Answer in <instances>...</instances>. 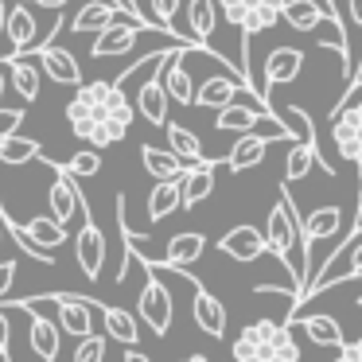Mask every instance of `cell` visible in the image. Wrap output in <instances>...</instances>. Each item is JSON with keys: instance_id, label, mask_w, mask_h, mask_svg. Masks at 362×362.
I'll use <instances>...</instances> for the list:
<instances>
[{"instance_id": "obj_1", "label": "cell", "mask_w": 362, "mask_h": 362, "mask_svg": "<svg viewBox=\"0 0 362 362\" xmlns=\"http://www.w3.org/2000/svg\"><path fill=\"white\" fill-rule=\"evenodd\" d=\"M136 121V105L117 82H82L66 102V125L90 148H113L129 136Z\"/></svg>"}, {"instance_id": "obj_2", "label": "cell", "mask_w": 362, "mask_h": 362, "mask_svg": "<svg viewBox=\"0 0 362 362\" xmlns=\"http://www.w3.org/2000/svg\"><path fill=\"white\" fill-rule=\"evenodd\" d=\"M265 245L292 276H296L300 292H304V281H308V245H304V234H300V214L292 206V195L288 187H281V199L273 203L269 211V222H265Z\"/></svg>"}, {"instance_id": "obj_3", "label": "cell", "mask_w": 362, "mask_h": 362, "mask_svg": "<svg viewBox=\"0 0 362 362\" xmlns=\"http://www.w3.org/2000/svg\"><path fill=\"white\" fill-rule=\"evenodd\" d=\"M234 362H300V346L288 323L257 320L234 339Z\"/></svg>"}, {"instance_id": "obj_4", "label": "cell", "mask_w": 362, "mask_h": 362, "mask_svg": "<svg viewBox=\"0 0 362 362\" xmlns=\"http://www.w3.org/2000/svg\"><path fill=\"white\" fill-rule=\"evenodd\" d=\"M63 32V24H40V16H35L32 0H8V20H4V32L8 35L12 47H16V55H35V51L47 47L51 35Z\"/></svg>"}, {"instance_id": "obj_5", "label": "cell", "mask_w": 362, "mask_h": 362, "mask_svg": "<svg viewBox=\"0 0 362 362\" xmlns=\"http://www.w3.org/2000/svg\"><path fill=\"white\" fill-rule=\"evenodd\" d=\"M51 172H55V180H51V187H47L51 218L71 234V226H78V222L90 218V206H86V199H82V191H78V183H74L71 172H63V168H55V164H51Z\"/></svg>"}, {"instance_id": "obj_6", "label": "cell", "mask_w": 362, "mask_h": 362, "mask_svg": "<svg viewBox=\"0 0 362 362\" xmlns=\"http://www.w3.org/2000/svg\"><path fill=\"white\" fill-rule=\"evenodd\" d=\"M172 315H175V300H172V292H168V284L144 265V288H141V296H136V320L148 331H156V335H168Z\"/></svg>"}, {"instance_id": "obj_7", "label": "cell", "mask_w": 362, "mask_h": 362, "mask_svg": "<svg viewBox=\"0 0 362 362\" xmlns=\"http://www.w3.org/2000/svg\"><path fill=\"white\" fill-rule=\"evenodd\" d=\"M331 141H335V152L351 164H358L362 175V102L339 105L335 117H331Z\"/></svg>"}, {"instance_id": "obj_8", "label": "cell", "mask_w": 362, "mask_h": 362, "mask_svg": "<svg viewBox=\"0 0 362 362\" xmlns=\"http://www.w3.org/2000/svg\"><path fill=\"white\" fill-rule=\"evenodd\" d=\"M16 308H24V312L32 315V331H28V346H32V354L40 362H55L59 351H63V331H59V323L47 320L40 308L24 304V300H16Z\"/></svg>"}, {"instance_id": "obj_9", "label": "cell", "mask_w": 362, "mask_h": 362, "mask_svg": "<svg viewBox=\"0 0 362 362\" xmlns=\"http://www.w3.org/2000/svg\"><path fill=\"white\" fill-rule=\"evenodd\" d=\"M300 234H304V245H320V242H346L351 230L343 226V211L339 206H315L308 218H300Z\"/></svg>"}, {"instance_id": "obj_10", "label": "cell", "mask_w": 362, "mask_h": 362, "mask_svg": "<svg viewBox=\"0 0 362 362\" xmlns=\"http://www.w3.org/2000/svg\"><path fill=\"white\" fill-rule=\"evenodd\" d=\"M51 308L59 312V331L71 339H86L94 335V304L82 296H51Z\"/></svg>"}, {"instance_id": "obj_11", "label": "cell", "mask_w": 362, "mask_h": 362, "mask_svg": "<svg viewBox=\"0 0 362 362\" xmlns=\"http://www.w3.org/2000/svg\"><path fill=\"white\" fill-rule=\"evenodd\" d=\"M74 253H78L82 273H86L90 281H98V276H102V265H105V234L98 230L94 218H86L78 226V234H74Z\"/></svg>"}, {"instance_id": "obj_12", "label": "cell", "mask_w": 362, "mask_h": 362, "mask_svg": "<svg viewBox=\"0 0 362 362\" xmlns=\"http://www.w3.org/2000/svg\"><path fill=\"white\" fill-rule=\"evenodd\" d=\"M281 20L292 28V32H315V28H323L327 20H335V12H331L327 0H284L281 8Z\"/></svg>"}, {"instance_id": "obj_13", "label": "cell", "mask_w": 362, "mask_h": 362, "mask_svg": "<svg viewBox=\"0 0 362 362\" xmlns=\"http://www.w3.org/2000/svg\"><path fill=\"white\" fill-rule=\"evenodd\" d=\"M144 32H148V28H133V24H110V28H102V32L94 35V43H90V59L129 55Z\"/></svg>"}, {"instance_id": "obj_14", "label": "cell", "mask_w": 362, "mask_h": 362, "mask_svg": "<svg viewBox=\"0 0 362 362\" xmlns=\"http://www.w3.org/2000/svg\"><path fill=\"white\" fill-rule=\"evenodd\" d=\"M214 191V160H199L180 175V211H195Z\"/></svg>"}, {"instance_id": "obj_15", "label": "cell", "mask_w": 362, "mask_h": 362, "mask_svg": "<svg viewBox=\"0 0 362 362\" xmlns=\"http://www.w3.org/2000/svg\"><path fill=\"white\" fill-rule=\"evenodd\" d=\"M35 63H40V71L47 74L51 82H59V86H82V66L66 47H51L47 43L43 51H35Z\"/></svg>"}, {"instance_id": "obj_16", "label": "cell", "mask_w": 362, "mask_h": 362, "mask_svg": "<svg viewBox=\"0 0 362 362\" xmlns=\"http://www.w3.org/2000/svg\"><path fill=\"white\" fill-rule=\"evenodd\" d=\"M160 82H164L168 98L180 105H195V78H191L187 71V47H180L172 59L164 63V71H160Z\"/></svg>"}, {"instance_id": "obj_17", "label": "cell", "mask_w": 362, "mask_h": 362, "mask_svg": "<svg viewBox=\"0 0 362 362\" xmlns=\"http://www.w3.org/2000/svg\"><path fill=\"white\" fill-rule=\"evenodd\" d=\"M191 315H195V323H199V331H203V335H211V339L226 335V308H222V300L211 296L203 284L191 292Z\"/></svg>"}, {"instance_id": "obj_18", "label": "cell", "mask_w": 362, "mask_h": 362, "mask_svg": "<svg viewBox=\"0 0 362 362\" xmlns=\"http://www.w3.org/2000/svg\"><path fill=\"white\" fill-rule=\"evenodd\" d=\"M242 86H250L242 74H211L203 86H195V105H203V110H214V113H218L222 105L234 102Z\"/></svg>"}, {"instance_id": "obj_19", "label": "cell", "mask_w": 362, "mask_h": 362, "mask_svg": "<svg viewBox=\"0 0 362 362\" xmlns=\"http://www.w3.org/2000/svg\"><path fill=\"white\" fill-rule=\"evenodd\" d=\"M300 71H304V51L300 47H276L273 55L265 59V94L276 90V86L296 82Z\"/></svg>"}, {"instance_id": "obj_20", "label": "cell", "mask_w": 362, "mask_h": 362, "mask_svg": "<svg viewBox=\"0 0 362 362\" xmlns=\"http://www.w3.org/2000/svg\"><path fill=\"white\" fill-rule=\"evenodd\" d=\"M94 312L102 315L105 335L117 339L121 346L141 343V320H136V312H125V308H113V304H98V300H94Z\"/></svg>"}, {"instance_id": "obj_21", "label": "cell", "mask_w": 362, "mask_h": 362, "mask_svg": "<svg viewBox=\"0 0 362 362\" xmlns=\"http://www.w3.org/2000/svg\"><path fill=\"white\" fill-rule=\"evenodd\" d=\"M218 250L234 261H257L261 253H269V245L257 226H234L226 238H218Z\"/></svg>"}, {"instance_id": "obj_22", "label": "cell", "mask_w": 362, "mask_h": 362, "mask_svg": "<svg viewBox=\"0 0 362 362\" xmlns=\"http://www.w3.org/2000/svg\"><path fill=\"white\" fill-rule=\"evenodd\" d=\"M136 113H141L148 125H168V90H164V82H160V74H152V78H144L141 82V90H136Z\"/></svg>"}, {"instance_id": "obj_23", "label": "cell", "mask_w": 362, "mask_h": 362, "mask_svg": "<svg viewBox=\"0 0 362 362\" xmlns=\"http://www.w3.org/2000/svg\"><path fill=\"white\" fill-rule=\"evenodd\" d=\"M8 82L16 86V94L24 98V105L40 102L43 71H40V63H35V55H16V59H8Z\"/></svg>"}, {"instance_id": "obj_24", "label": "cell", "mask_w": 362, "mask_h": 362, "mask_svg": "<svg viewBox=\"0 0 362 362\" xmlns=\"http://www.w3.org/2000/svg\"><path fill=\"white\" fill-rule=\"evenodd\" d=\"M312 168H320L323 175H335V164H331V160H323L315 144H300V141H296V144L288 148V160H284V180L296 183V180H304Z\"/></svg>"}, {"instance_id": "obj_25", "label": "cell", "mask_w": 362, "mask_h": 362, "mask_svg": "<svg viewBox=\"0 0 362 362\" xmlns=\"http://www.w3.org/2000/svg\"><path fill=\"white\" fill-rule=\"evenodd\" d=\"M203 253H206V238L199 234V230H183V234H172V242H168L164 265L168 269H187V265H195Z\"/></svg>"}, {"instance_id": "obj_26", "label": "cell", "mask_w": 362, "mask_h": 362, "mask_svg": "<svg viewBox=\"0 0 362 362\" xmlns=\"http://www.w3.org/2000/svg\"><path fill=\"white\" fill-rule=\"evenodd\" d=\"M141 164H144V172H148L156 183L180 180V175L191 168V164H183L172 148H156V144H144V148H141Z\"/></svg>"}, {"instance_id": "obj_27", "label": "cell", "mask_w": 362, "mask_h": 362, "mask_svg": "<svg viewBox=\"0 0 362 362\" xmlns=\"http://www.w3.org/2000/svg\"><path fill=\"white\" fill-rule=\"evenodd\" d=\"M284 0H245V20H242V40L250 43L253 35L269 32V28L281 20Z\"/></svg>"}, {"instance_id": "obj_28", "label": "cell", "mask_w": 362, "mask_h": 362, "mask_svg": "<svg viewBox=\"0 0 362 362\" xmlns=\"http://www.w3.org/2000/svg\"><path fill=\"white\" fill-rule=\"evenodd\" d=\"M218 28V4L214 0H187V32L203 47H211V35Z\"/></svg>"}, {"instance_id": "obj_29", "label": "cell", "mask_w": 362, "mask_h": 362, "mask_svg": "<svg viewBox=\"0 0 362 362\" xmlns=\"http://www.w3.org/2000/svg\"><path fill=\"white\" fill-rule=\"evenodd\" d=\"M164 133H168V148H172L175 156L183 160V164H199V160H206L195 129H187V125H180V121H172V117H168Z\"/></svg>"}, {"instance_id": "obj_30", "label": "cell", "mask_w": 362, "mask_h": 362, "mask_svg": "<svg viewBox=\"0 0 362 362\" xmlns=\"http://www.w3.org/2000/svg\"><path fill=\"white\" fill-rule=\"evenodd\" d=\"M265 148H269V141H261V136H253V133H242L234 141V148H230V156H226V168L230 172H250V168H257L261 160H265Z\"/></svg>"}, {"instance_id": "obj_31", "label": "cell", "mask_w": 362, "mask_h": 362, "mask_svg": "<svg viewBox=\"0 0 362 362\" xmlns=\"http://www.w3.org/2000/svg\"><path fill=\"white\" fill-rule=\"evenodd\" d=\"M292 327H300L312 343H320V346H343L346 343L343 327H339L331 315H300V320H292Z\"/></svg>"}, {"instance_id": "obj_32", "label": "cell", "mask_w": 362, "mask_h": 362, "mask_svg": "<svg viewBox=\"0 0 362 362\" xmlns=\"http://www.w3.org/2000/svg\"><path fill=\"white\" fill-rule=\"evenodd\" d=\"M180 4L183 0H144V24L148 28H156V32H168V35H175V40H183L180 35V28H175V12H180ZM187 43V40H183ZM195 47V43H191Z\"/></svg>"}, {"instance_id": "obj_33", "label": "cell", "mask_w": 362, "mask_h": 362, "mask_svg": "<svg viewBox=\"0 0 362 362\" xmlns=\"http://www.w3.org/2000/svg\"><path fill=\"white\" fill-rule=\"evenodd\" d=\"M40 156H43V148H40V141H32V136H20V133L0 136V164L20 168V164H32V160H40Z\"/></svg>"}, {"instance_id": "obj_34", "label": "cell", "mask_w": 362, "mask_h": 362, "mask_svg": "<svg viewBox=\"0 0 362 362\" xmlns=\"http://www.w3.org/2000/svg\"><path fill=\"white\" fill-rule=\"evenodd\" d=\"M175 211H180V180L156 183L152 195H148V218L152 222H164L168 214H175Z\"/></svg>"}, {"instance_id": "obj_35", "label": "cell", "mask_w": 362, "mask_h": 362, "mask_svg": "<svg viewBox=\"0 0 362 362\" xmlns=\"http://www.w3.org/2000/svg\"><path fill=\"white\" fill-rule=\"evenodd\" d=\"M250 133L261 136V141H292V133L284 129V121L273 117V113H257V121H253Z\"/></svg>"}, {"instance_id": "obj_36", "label": "cell", "mask_w": 362, "mask_h": 362, "mask_svg": "<svg viewBox=\"0 0 362 362\" xmlns=\"http://www.w3.org/2000/svg\"><path fill=\"white\" fill-rule=\"evenodd\" d=\"M63 172H71V175H98V172H102V152H98V148L74 152V156L66 160Z\"/></svg>"}, {"instance_id": "obj_37", "label": "cell", "mask_w": 362, "mask_h": 362, "mask_svg": "<svg viewBox=\"0 0 362 362\" xmlns=\"http://www.w3.org/2000/svg\"><path fill=\"white\" fill-rule=\"evenodd\" d=\"M74 362H105V339H102V335H86V339H78Z\"/></svg>"}, {"instance_id": "obj_38", "label": "cell", "mask_w": 362, "mask_h": 362, "mask_svg": "<svg viewBox=\"0 0 362 362\" xmlns=\"http://www.w3.org/2000/svg\"><path fill=\"white\" fill-rule=\"evenodd\" d=\"M343 8H346V20H351V24L362 32V0H331V12H335V20H343ZM339 28H343V24H339Z\"/></svg>"}, {"instance_id": "obj_39", "label": "cell", "mask_w": 362, "mask_h": 362, "mask_svg": "<svg viewBox=\"0 0 362 362\" xmlns=\"http://www.w3.org/2000/svg\"><path fill=\"white\" fill-rule=\"evenodd\" d=\"M20 125H24V110H16V105H0V136H12Z\"/></svg>"}, {"instance_id": "obj_40", "label": "cell", "mask_w": 362, "mask_h": 362, "mask_svg": "<svg viewBox=\"0 0 362 362\" xmlns=\"http://www.w3.org/2000/svg\"><path fill=\"white\" fill-rule=\"evenodd\" d=\"M331 362H362V339H351V343L335 346V358Z\"/></svg>"}, {"instance_id": "obj_41", "label": "cell", "mask_w": 362, "mask_h": 362, "mask_svg": "<svg viewBox=\"0 0 362 362\" xmlns=\"http://www.w3.org/2000/svg\"><path fill=\"white\" fill-rule=\"evenodd\" d=\"M12 281H16V261H0V304H4V296H8Z\"/></svg>"}, {"instance_id": "obj_42", "label": "cell", "mask_w": 362, "mask_h": 362, "mask_svg": "<svg viewBox=\"0 0 362 362\" xmlns=\"http://www.w3.org/2000/svg\"><path fill=\"white\" fill-rule=\"evenodd\" d=\"M8 335H12V327L4 320V312H0V351H8Z\"/></svg>"}, {"instance_id": "obj_43", "label": "cell", "mask_w": 362, "mask_h": 362, "mask_svg": "<svg viewBox=\"0 0 362 362\" xmlns=\"http://www.w3.org/2000/svg\"><path fill=\"white\" fill-rule=\"evenodd\" d=\"M32 4H40V8H51V12H63L71 0H32Z\"/></svg>"}, {"instance_id": "obj_44", "label": "cell", "mask_w": 362, "mask_h": 362, "mask_svg": "<svg viewBox=\"0 0 362 362\" xmlns=\"http://www.w3.org/2000/svg\"><path fill=\"white\" fill-rule=\"evenodd\" d=\"M4 94H8V63H0V105H4Z\"/></svg>"}, {"instance_id": "obj_45", "label": "cell", "mask_w": 362, "mask_h": 362, "mask_svg": "<svg viewBox=\"0 0 362 362\" xmlns=\"http://www.w3.org/2000/svg\"><path fill=\"white\" fill-rule=\"evenodd\" d=\"M125 362H152V358H148L144 351H136V346H129V351H125Z\"/></svg>"}, {"instance_id": "obj_46", "label": "cell", "mask_w": 362, "mask_h": 362, "mask_svg": "<svg viewBox=\"0 0 362 362\" xmlns=\"http://www.w3.org/2000/svg\"><path fill=\"white\" fill-rule=\"evenodd\" d=\"M4 20H8V0H0V32H4Z\"/></svg>"}, {"instance_id": "obj_47", "label": "cell", "mask_w": 362, "mask_h": 362, "mask_svg": "<svg viewBox=\"0 0 362 362\" xmlns=\"http://www.w3.org/2000/svg\"><path fill=\"white\" fill-rule=\"evenodd\" d=\"M180 362H214V358H206V354H187V358H180Z\"/></svg>"}, {"instance_id": "obj_48", "label": "cell", "mask_w": 362, "mask_h": 362, "mask_svg": "<svg viewBox=\"0 0 362 362\" xmlns=\"http://www.w3.org/2000/svg\"><path fill=\"white\" fill-rule=\"evenodd\" d=\"M358 90H362V71H358V78H354V86H351V94H358ZM351 94H346V98H351Z\"/></svg>"}, {"instance_id": "obj_49", "label": "cell", "mask_w": 362, "mask_h": 362, "mask_svg": "<svg viewBox=\"0 0 362 362\" xmlns=\"http://www.w3.org/2000/svg\"><path fill=\"white\" fill-rule=\"evenodd\" d=\"M0 362H12V354H8V351H0Z\"/></svg>"}, {"instance_id": "obj_50", "label": "cell", "mask_w": 362, "mask_h": 362, "mask_svg": "<svg viewBox=\"0 0 362 362\" xmlns=\"http://www.w3.org/2000/svg\"><path fill=\"white\" fill-rule=\"evenodd\" d=\"M0 242H4V218H0Z\"/></svg>"}, {"instance_id": "obj_51", "label": "cell", "mask_w": 362, "mask_h": 362, "mask_svg": "<svg viewBox=\"0 0 362 362\" xmlns=\"http://www.w3.org/2000/svg\"><path fill=\"white\" fill-rule=\"evenodd\" d=\"M121 4H129V8H133V4H136V0H121Z\"/></svg>"}, {"instance_id": "obj_52", "label": "cell", "mask_w": 362, "mask_h": 362, "mask_svg": "<svg viewBox=\"0 0 362 362\" xmlns=\"http://www.w3.org/2000/svg\"><path fill=\"white\" fill-rule=\"evenodd\" d=\"M110 4H121V0H110ZM121 8H129V4H121Z\"/></svg>"}, {"instance_id": "obj_53", "label": "cell", "mask_w": 362, "mask_h": 362, "mask_svg": "<svg viewBox=\"0 0 362 362\" xmlns=\"http://www.w3.org/2000/svg\"><path fill=\"white\" fill-rule=\"evenodd\" d=\"M358 211H362V191H358Z\"/></svg>"}, {"instance_id": "obj_54", "label": "cell", "mask_w": 362, "mask_h": 362, "mask_svg": "<svg viewBox=\"0 0 362 362\" xmlns=\"http://www.w3.org/2000/svg\"><path fill=\"white\" fill-rule=\"evenodd\" d=\"M358 308H362V296H358Z\"/></svg>"}]
</instances>
